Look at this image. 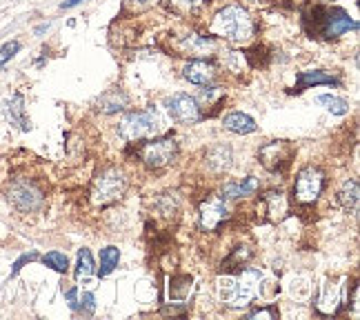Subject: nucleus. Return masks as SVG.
<instances>
[{"label": "nucleus", "instance_id": "f257e3e1", "mask_svg": "<svg viewBox=\"0 0 360 320\" xmlns=\"http://www.w3.org/2000/svg\"><path fill=\"white\" fill-rule=\"evenodd\" d=\"M302 27L311 38L334 40L347 34L349 30H358V23L340 7L314 5L302 11Z\"/></svg>", "mask_w": 360, "mask_h": 320}, {"label": "nucleus", "instance_id": "f03ea898", "mask_svg": "<svg viewBox=\"0 0 360 320\" xmlns=\"http://www.w3.org/2000/svg\"><path fill=\"white\" fill-rule=\"evenodd\" d=\"M254 32H256L254 18L249 16L247 9L238 5H229L225 9H220L210 25V36L229 40V43H236V45L247 43V40L254 36Z\"/></svg>", "mask_w": 360, "mask_h": 320}, {"label": "nucleus", "instance_id": "7ed1b4c3", "mask_svg": "<svg viewBox=\"0 0 360 320\" xmlns=\"http://www.w3.org/2000/svg\"><path fill=\"white\" fill-rule=\"evenodd\" d=\"M262 274L254 269H243L240 276H223L218 278V296L227 307H247L252 305V300L258 294V283H260Z\"/></svg>", "mask_w": 360, "mask_h": 320}, {"label": "nucleus", "instance_id": "20e7f679", "mask_svg": "<svg viewBox=\"0 0 360 320\" xmlns=\"http://www.w3.org/2000/svg\"><path fill=\"white\" fill-rule=\"evenodd\" d=\"M5 196L13 210L20 214H34L38 210H43V205H45V191L30 178L11 180L5 189Z\"/></svg>", "mask_w": 360, "mask_h": 320}, {"label": "nucleus", "instance_id": "39448f33", "mask_svg": "<svg viewBox=\"0 0 360 320\" xmlns=\"http://www.w3.org/2000/svg\"><path fill=\"white\" fill-rule=\"evenodd\" d=\"M158 129H160V118L154 107H147L141 111H129L118 124V134L129 143L145 141V138L156 136Z\"/></svg>", "mask_w": 360, "mask_h": 320}, {"label": "nucleus", "instance_id": "423d86ee", "mask_svg": "<svg viewBox=\"0 0 360 320\" xmlns=\"http://www.w3.org/2000/svg\"><path fill=\"white\" fill-rule=\"evenodd\" d=\"M124 189H127V180H124V174L116 167H107L98 176L94 178L91 183V203L94 205H112L116 203Z\"/></svg>", "mask_w": 360, "mask_h": 320}, {"label": "nucleus", "instance_id": "0eeeda50", "mask_svg": "<svg viewBox=\"0 0 360 320\" xmlns=\"http://www.w3.org/2000/svg\"><path fill=\"white\" fill-rule=\"evenodd\" d=\"M325 189V174L318 169V167L309 165V167H302L296 176V185H294V193H296V200L300 205H311L318 200V196L323 193Z\"/></svg>", "mask_w": 360, "mask_h": 320}, {"label": "nucleus", "instance_id": "6e6552de", "mask_svg": "<svg viewBox=\"0 0 360 320\" xmlns=\"http://www.w3.org/2000/svg\"><path fill=\"white\" fill-rule=\"evenodd\" d=\"M294 147L289 141H271L267 145H262L258 151V158L267 172L271 174H283L294 158Z\"/></svg>", "mask_w": 360, "mask_h": 320}, {"label": "nucleus", "instance_id": "1a4fd4ad", "mask_svg": "<svg viewBox=\"0 0 360 320\" xmlns=\"http://www.w3.org/2000/svg\"><path fill=\"white\" fill-rule=\"evenodd\" d=\"M143 162L149 169H160V167H167L169 162L176 160L178 156V143L174 138H162V141H151L143 145L141 149Z\"/></svg>", "mask_w": 360, "mask_h": 320}, {"label": "nucleus", "instance_id": "9d476101", "mask_svg": "<svg viewBox=\"0 0 360 320\" xmlns=\"http://www.w3.org/2000/svg\"><path fill=\"white\" fill-rule=\"evenodd\" d=\"M167 111H169V116L180 124H196L202 118L196 98H191L189 94H183V91L169 96Z\"/></svg>", "mask_w": 360, "mask_h": 320}, {"label": "nucleus", "instance_id": "9b49d317", "mask_svg": "<svg viewBox=\"0 0 360 320\" xmlns=\"http://www.w3.org/2000/svg\"><path fill=\"white\" fill-rule=\"evenodd\" d=\"M198 218H200V227L205 231H216L229 218L227 203L223 198H218V196L207 198L198 207Z\"/></svg>", "mask_w": 360, "mask_h": 320}, {"label": "nucleus", "instance_id": "f8f14e48", "mask_svg": "<svg viewBox=\"0 0 360 320\" xmlns=\"http://www.w3.org/2000/svg\"><path fill=\"white\" fill-rule=\"evenodd\" d=\"M180 53L191 56V58H207L216 49L214 36H202V34H187L178 40Z\"/></svg>", "mask_w": 360, "mask_h": 320}, {"label": "nucleus", "instance_id": "ddd939ff", "mask_svg": "<svg viewBox=\"0 0 360 320\" xmlns=\"http://www.w3.org/2000/svg\"><path fill=\"white\" fill-rule=\"evenodd\" d=\"M258 210H262V218H265L267 222H278L287 216V198L283 191H267L260 196V207Z\"/></svg>", "mask_w": 360, "mask_h": 320}, {"label": "nucleus", "instance_id": "4468645a", "mask_svg": "<svg viewBox=\"0 0 360 320\" xmlns=\"http://www.w3.org/2000/svg\"><path fill=\"white\" fill-rule=\"evenodd\" d=\"M183 76L189 82H193V85H210V82H214V78H216V67L200 58V60L189 63L183 69Z\"/></svg>", "mask_w": 360, "mask_h": 320}, {"label": "nucleus", "instance_id": "2eb2a0df", "mask_svg": "<svg viewBox=\"0 0 360 320\" xmlns=\"http://www.w3.org/2000/svg\"><path fill=\"white\" fill-rule=\"evenodd\" d=\"M5 116L7 120L22 132H30V120H27V111H25V98L22 94H13L11 98L5 103Z\"/></svg>", "mask_w": 360, "mask_h": 320}, {"label": "nucleus", "instance_id": "dca6fc26", "mask_svg": "<svg viewBox=\"0 0 360 320\" xmlns=\"http://www.w3.org/2000/svg\"><path fill=\"white\" fill-rule=\"evenodd\" d=\"M205 165H207V169L214 172V174L227 172L229 165H231V147L229 145H214L205 154Z\"/></svg>", "mask_w": 360, "mask_h": 320}, {"label": "nucleus", "instance_id": "f3484780", "mask_svg": "<svg viewBox=\"0 0 360 320\" xmlns=\"http://www.w3.org/2000/svg\"><path fill=\"white\" fill-rule=\"evenodd\" d=\"M127 105H129V98L122 89H109L101 96L98 101H96V109H98L101 114H107V116L118 114V111H122Z\"/></svg>", "mask_w": 360, "mask_h": 320}, {"label": "nucleus", "instance_id": "a211bd4d", "mask_svg": "<svg viewBox=\"0 0 360 320\" xmlns=\"http://www.w3.org/2000/svg\"><path fill=\"white\" fill-rule=\"evenodd\" d=\"M260 187L258 178L254 176H247L245 180H229V183L223 185V196L225 200H236V198H245V196H252V193Z\"/></svg>", "mask_w": 360, "mask_h": 320}, {"label": "nucleus", "instance_id": "6ab92c4d", "mask_svg": "<svg viewBox=\"0 0 360 320\" xmlns=\"http://www.w3.org/2000/svg\"><path fill=\"white\" fill-rule=\"evenodd\" d=\"M316 85H334L338 87L340 82L336 78H331L329 74L325 72H300L298 78H296V94L304 91V89H309V87H316Z\"/></svg>", "mask_w": 360, "mask_h": 320}, {"label": "nucleus", "instance_id": "aec40b11", "mask_svg": "<svg viewBox=\"0 0 360 320\" xmlns=\"http://www.w3.org/2000/svg\"><path fill=\"white\" fill-rule=\"evenodd\" d=\"M223 124H225V129H229L233 134H252V132H256V120L252 116L243 114V111H231V114H227Z\"/></svg>", "mask_w": 360, "mask_h": 320}, {"label": "nucleus", "instance_id": "412c9836", "mask_svg": "<svg viewBox=\"0 0 360 320\" xmlns=\"http://www.w3.org/2000/svg\"><path fill=\"white\" fill-rule=\"evenodd\" d=\"M254 252L249 247L245 245H238V247H233L231 249V254L223 260V271H243L247 267V262L252 260Z\"/></svg>", "mask_w": 360, "mask_h": 320}, {"label": "nucleus", "instance_id": "4be33fe9", "mask_svg": "<svg viewBox=\"0 0 360 320\" xmlns=\"http://www.w3.org/2000/svg\"><path fill=\"white\" fill-rule=\"evenodd\" d=\"M358 200H360V187H358V180H347L340 191H338V203L342 205L345 212H356L358 207Z\"/></svg>", "mask_w": 360, "mask_h": 320}, {"label": "nucleus", "instance_id": "5701e85b", "mask_svg": "<svg viewBox=\"0 0 360 320\" xmlns=\"http://www.w3.org/2000/svg\"><path fill=\"white\" fill-rule=\"evenodd\" d=\"M193 287V278L183 274V276H174L169 283V298L172 300H185L189 296V291Z\"/></svg>", "mask_w": 360, "mask_h": 320}, {"label": "nucleus", "instance_id": "b1692460", "mask_svg": "<svg viewBox=\"0 0 360 320\" xmlns=\"http://www.w3.org/2000/svg\"><path fill=\"white\" fill-rule=\"evenodd\" d=\"M118 262H120V249L118 247H105L101 252V269H98L101 278L112 274L118 267Z\"/></svg>", "mask_w": 360, "mask_h": 320}, {"label": "nucleus", "instance_id": "393cba45", "mask_svg": "<svg viewBox=\"0 0 360 320\" xmlns=\"http://www.w3.org/2000/svg\"><path fill=\"white\" fill-rule=\"evenodd\" d=\"M96 274V262L89 249L82 247L78 252V262H76V278H89Z\"/></svg>", "mask_w": 360, "mask_h": 320}, {"label": "nucleus", "instance_id": "a878e982", "mask_svg": "<svg viewBox=\"0 0 360 320\" xmlns=\"http://www.w3.org/2000/svg\"><path fill=\"white\" fill-rule=\"evenodd\" d=\"M318 103L325 105L331 114H336V116H345L349 111V103L345 101V98H338V96H331V94H323V96H318Z\"/></svg>", "mask_w": 360, "mask_h": 320}, {"label": "nucleus", "instance_id": "bb28decb", "mask_svg": "<svg viewBox=\"0 0 360 320\" xmlns=\"http://www.w3.org/2000/svg\"><path fill=\"white\" fill-rule=\"evenodd\" d=\"M202 0H169V9L178 16H193L196 11H200Z\"/></svg>", "mask_w": 360, "mask_h": 320}, {"label": "nucleus", "instance_id": "cd10ccee", "mask_svg": "<svg viewBox=\"0 0 360 320\" xmlns=\"http://www.w3.org/2000/svg\"><path fill=\"white\" fill-rule=\"evenodd\" d=\"M43 262H45V267L58 271V274H67V269H69V260L60 252H49V254H45L43 256Z\"/></svg>", "mask_w": 360, "mask_h": 320}, {"label": "nucleus", "instance_id": "c85d7f7f", "mask_svg": "<svg viewBox=\"0 0 360 320\" xmlns=\"http://www.w3.org/2000/svg\"><path fill=\"white\" fill-rule=\"evenodd\" d=\"M245 58H247V63L252 65L254 69H260V67H267V63H269V53H267V49L265 47H254V49H249L247 53H245Z\"/></svg>", "mask_w": 360, "mask_h": 320}, {"label": "nucleus", "instance_id": "c756f323", "mask_svg": "<svg viewBox=\"0 0 360 320\" xmlns=\"http://www.w3.org/2000/svg\"><path fill=\"white\" fill-rule=\"evenodd\" d=\"M156 207H158V212L162 216H174L178 212V198L174 196V193H162V196L156 200Z\"/></svg>", "mask_w": 360, "mask_h": 320}, {"label": "nucleus", "instance_id": "7c9ffc66", "mask_svg": "<svg viewBox=\"0 0 360 320\" xmlns=\"http://www.w3.org/2000/svg\"><path fill=\"white\" fill-rule=\"evenodd\" d=\"M18 51H20V43H18V40H9V43H5L3 47H0V69H3Z\"/></svg>", "mask_w": 360, "mask_h": 320}, {"label": "nucleus", "instance_id": "2f4dec72", "mask_svg": "<svg viewBox=\"0 0 360 320\" xmlns=\"http://www.w3.org/2000/svg\"><path fill=\"white\" fill-rule=\"evenodd\" d=\"M96 309V298L91 291H87V294H82L76 302V312H80L82 316H91Z\"/></svg>", "mask_w": 360, "mask_h": 320}, {"label": "nucleus", "instance_id": "473e14b6", "mask_svg": "<svg viewBox=\"0 0 360 320\" xmlns=\"http://www.w3.org/2000/svg\"><path fill=\"white\" fill-rule=\"evenodd\" d=\"M32 260H38V254L36 252H32V254H25V256H20L16 262H13V269H11V276H16L25 265H27V262H32Z\"/></svg>", "mask_w": 360, "mask_h": 320}, {"label": "nucleus", "instance_id": "72a5a7b5", "mask_svg": "<svg viewBox=\"0 0 360 320\" xmlns=\"http://www.w3.org/2000/svg\"><path fill=\"white\" fill-rule=\"evenodd\" d=\"M154 3H158V0H127V3H124V7H134V9H145V7L154 5Z\"/></svg>", "mask_w": 360, "mask_h": 320}, {"label": "nucleus", "instance_id": "f704fd0d", "mask_svg": "<svg viewBox=\"0 0 360 320\" xmlns=\"http://www.w3.org/2000/svg\"><path fill=\"white\" fill-rule=\"evenodd\" d=\"M252 316H271V318H276V316H278V312H276V309H256V312L249 314V318H252Z\"/></svg>", "mask_w": 360, "mask_h": 320}, {"label": "nucleus", "instance_id": "c9c22d12", "mask_svg": "<svg viewBox=\"0 0 360 320\" xmlns=\"http://www.w3.org/2000/svg\"><path fill=\"white\" fill-rule=\"evenodd\" d=\"M80 3H82V0H65V3L60 5V9H72V7H76Z\"/></svg>", "mask_w": 360, "mask_h": 320}, {"label": "nucleus", "instance_id": "e433bc0d", "mask_svg": "<svg viewBox=\"0 0 360 320\" xmlns=\"http://www.w3.org/2000/svg\"><path fill=\"white\" fill-rule=\"evenodd\" d=\"M49 30V25H40V27H36V34L40 36V34H43V32H47Z\"/></svg>", "mask_w": 360, "mask_h": 320}]
</instances>
